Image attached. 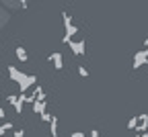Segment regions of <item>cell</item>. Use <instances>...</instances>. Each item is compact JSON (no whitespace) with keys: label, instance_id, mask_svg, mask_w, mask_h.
<instances>
[{"label":"cell","instance_id":"6da1fadb","mask_svg":"<svg viewBox=\"0 0 148 137\" xmlns=\"http://www.w3.org/2000/svg\"><path fill=\"white\" fill-rule=\"evenodd\" d=\"M148 64V51L146 49H140L134 53V70H140L142 66Z\"/></svg>","mask_w":148,"mask_h":137},{"label":"cell","instance_id":"7a4b0ae2","mask_svg":"<svg viewBox=\"0 0 148 137\" xmlns=\"http://www.w3.org/2000/svg\"><path fill=\"white\" fill-rule=\"evenodd\" d=\"M136 133H148V115H146V113L138 115V127H136Z\"/></svg>","mask_w":148,"mask_h":137},{"label":"cell","instance_id":"3957f363","mask_svg":"<svg viewBox=\"0 0 148 137\" xmlns=\"http://www.w3.org/2000/svg\"><path fill=\"white\" fill-rule=\"evenodd\" d=\"M68 45L74 51V55H82L84 53V39H80V41H70Z\"/></svg>","mask_w":148,"mask_h":137},{"label":"cell","instance_id":"277c9868","mask_svg":"<svg viewBox=\"0 0 148 137\" xmlns=\"http://www.w3.org/2000/svg\"><path fill=\"white\" fill-rule=\"evenodd\" d=\"M49 60L53 62L56 70H62V53H58V51H53V53L49 55Z\"/></svg>","mask_w":148,"mask_h":137},{"label":"cell","instance_id":"5b68a950","mask_svg":"<svg viewBox=\"0 0 148 137\" xmlns=\"http://www.w3.org/2000/svg\"><path fill=\"white\" fill-rule=\"evenodd\" d=\"M51 137H58V119L51 117Z\"/></svg>","mask_w":148,"mask_h":137},{"label":"cell","instance_id":"8992f818","mask_svg":"<svg viewBox=\"0 0 148 137\" xmlns=\"http://www.w3.org/2000/svg\"><path fill=\"white\" fill-rule=\"evenodd\" d=\"M136 127H138V117H132V119L127 121V129L130 131H136Z\"/></svg>","mask_w":148,"mask_h":137},{"label":"cell","instance_id":"52a82bcc","mask_svg":"<svg viewBox=\"0 0 148 137\" xmlns=\"http://www.w3.org/2000/svg\"><path fill=\"white\" fill-rule=\"evenodd\" d=\"M78 74H80L82 78H86V76H88V70H86L84 66H78Z\"/></svg>","mask_w":148,"mask_h":137},{"label":"cell","instance_id":"ba28073f","mask_svg":"<svg viewBox=\"0 0 148 137\" xmlns=\"http://www.w3.org/2000/svg\"><path fill=\"white\" fill-rule=\"evenodd\" d=\"M16 55H18V57H21V60H23V62L27 60V53H25V49H16Z\"/></svg>","mask_w":148,"mask_h":137},{"label":"cell","instance_id":"9c48e42d","mask_svg":"<svg viewBox=\"0 0 148 137\" xmlns=\"http://www.w3.org/2000/svg\"><path fill=\"white\" fill-rule=\"evenodd\" d=\"M90 137H103V133L97 131V129H92V131H90Z\"/></svg>","mask_w":148,"mask_h":137},{"label":"cell","instance_id":"30bf717a","mask_svg":"<svg viewBox=\"0 0 148 137\" xmlns=\"http://www.w3.org/2000/svg\"><path fill=\"white\" fill-rule=\"evenodd\" d=\"M72 137H84V133H80V131H74V133H72Z\"/></svg>","mask_w":148,"mask_h":137},{"label":"cell","instance_id":"8fae6325","mask_svg":"<svg viewBox=\"0 0 148 137\" xmlns=\"http://www.w3.org/2000/svg\"><path fill=\"white\" fill-rule=\"evenodd\" d=\"M136 137H148V133H136Z\"/></svg>","mask_w":148,"mask_h":137},{"label":"cell","instance_id":"7c38bea8","mask_svg":"<svg viewBox=\"0 0 148 137\" xmlns=\"http://www.w3.org/2000/svg\"><path fill=\"white\" fill-rule=\"evenodd\" d=\"M144 49L148 51V37H146V41H144Z\"/></svg>","mask_w":148,"mask_h":137}]
</instances>
